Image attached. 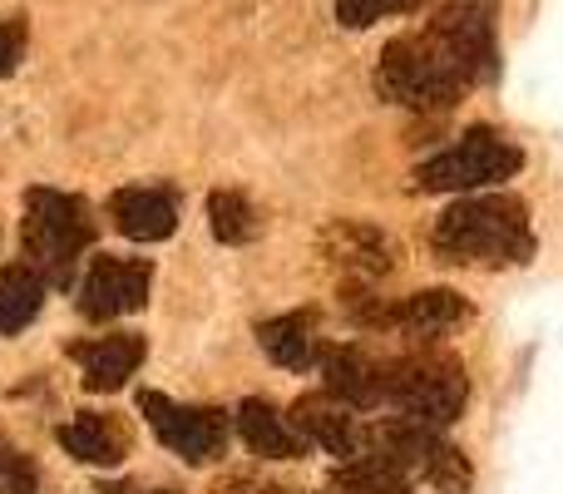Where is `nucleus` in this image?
I'll return each mask as SVG.
<instances>
[{"mask_svg": "<svg viewBox=\"0 0 563 494\" xmlns=\"http://www.w3.org/2000/svg\"><path fill=\"white\" fill-rule=\"evenodd\" d=\"M519 164H525V154H519L505 134H495V129H470L455 149H445V154L426 158V164L416 168V188L420 194H470V188L509 178Z\"/></svg>", "mask_w": 563, "mask_h": 494, "instance_id": "obj_5", "label": "nucleus"}, {"mask_svg": "<svg viewBox=\"0 0 563 494\" xmlns=\"http://www.w3.org/2000/svg\"><path fill=\"white\" fill-rule=\"evenodd\" d=\"M208 228H213L218 243H253L257 238V213L253 204H247L238 188H218V194H208Z\"/></svg>", "mask_w": 563, "mask_h": 494, "instance_id": "obj_21", "label": "nucleus"}, {"mask_svg": "<svg viewBox=\"0 0 563 494\" xmlns=\"http://www.w3.org/2000/svg\"><path fill=\"white\" fill-rule=\"evenodd\" d=\"M148 287H154V267L139 257H95L79 282V311L89 321H109L124 317V311H139L148 301Z\"/></svg>", "mask_w": 563, "mask_h": 494, "instance_id": "obj_8", "label": "nucleus"}, {"mask_svg": "<svg viewBox=\"0 0 563 494\" xmlns=\"http://www.w3.org/2000/svg\"><path fill=\"white\" fill-rule=\"evenodd\" d=\"M95 494H178V490H134V485H99Z\"/></svg>", "mask_w": 563, "mask_h": 494, "instance_id": "obj_25", "label": "nucleus"}, {"mask_svg": "<svg viewBox=\"0 0 563 494\" xmlns=\"http://www.w3.org/2000/svg\"><path fill=\"white\" fill-rule=\"evenodd\" d=\"M321 252H327L341 272L366 277V282L386 277V272L396 267V248H390V238L371 223H351V218H341V223H331L327 233H321Z\"/></svg>", "mask_w": 563, "mask_h": 494, "instance_id": "obj_11", "label": "nucleus"}, {"mask_svg": "<svg viewBox=\"0 0 563 494\" xmlns=\"http://www.w3.org/2000/svg\"><path fill=\"white\" fill-rule=\"evenodd\" d=\"M20 238H25V257L65 287L69 272H75V257H85L95 248V213H89V204L79 194L30 188Z\"/></svg>", "mask_w": 563, "mask_h": 494, "instance_id": "obj_3", "label": "nucleus"}, {"mask_svg": "<svg viewBox=\"0 0 563 494\" xmlns=\"http://www.w3.org/2000/svg\"><path fill=\"white\" fill-rule=\"evenodd\" d=\"M321 371H327V396L341 400L346 410H376L386 400V366L356 347H327L321 351Z\"/></svg>", "mask_w": 563, "mask_h": 494, "instance_id": "obj_10", "label": "nucleus"}, {"mask_svg": "<svg viewBox=\"0 0 563 494\" xmlns=\"http://www.w3.org/2000/svg\"><path fill=\"white\" fill-rule=\"evenodd\" d=\"M257 341L263 351L287 371H307L311 361H321L317 347V317L311 311H287V317H273L257 327Z\"/></svg>", "mask_w": 563, "mask_h": 494, "instance_id": "obj_17", "label": "nucleus"}, {"mask_svg": "<svg viewBox=\"0 0 563 494\" xmlns=\"http://www.w3.org/2000/svg\"><path fill=\"white\" fill-rule=\"evenodd\" d=\"M416 0H336V20L351 30H366L376 25V20L386 15H400V10H410Z\"/></svg>", "mask_w": 563, "mask_h": 494, "instance_id": "obj_23", "label": "nucleus"}, {"mask_svg": "<svg viewBox=\"0 0 563 494\" xmlns=\"http://www.w3.org/2000/svg\"><path fill=\"white\" fill-rule=\"evenodd\" d=\"M59 446H65L79 465L109 470L129 455V426H124V416H114V410H79L75 420L59 426Z\"/></svg>", "mask_w": 563, "mask_h": 494, "instance_id": "obj_13", "label": "nucleus"}, {"mask_svg": "<svg viewBox=\"0 0 563 494\" xmlns=\"http://www.w3.org/2000/svg\"><path fill=\"white\" fill-rule=\"evenodd\" d=\"M263 494H291V490H263Z\"/></svg>", "mask_w": 563, "mask_h": 494, "instance_id": "obj_26", "label": "nucleus"}, {"mask_svg": "<svg viewBox=\"0 0 563 494\" xmlns=\"http://www.w3.org/2000/svg\"><path fill=\"white\" fill-rule=\"evenodd\" d=\"M69 356H75L79 371H85V376H79L85 381V391H95V396H114V391L139 371V361H144V337L114 331V337L75 341Z\"/></svg>", "mask_w": 563, "mask_h": 494, "instance_id": "obj_9", "label": "nucleus"}, {"mask_svg": "<svg viewBox=\"0 0 563 494\" xmlns=\"http://www.w3.org/2000/svg\"><path fill=\"white\" fill-rule=\"evenodd\" d=\"M376 440L386 446V460L426 470V480L440 494H470V460L440 430L416 426V420H390V426L376 430Z\"/></svg>", "mask_w": 563, "mask_h": 494, "instance_id": "obj_7", "label": "nucleus"}, {"mask_svg": "<svg viewBox=\"0 0 563 494\" xmlns=\"http://www.w3.org/2000/svg\"><path fill=\"white\" fill-rule=\"evenodd\" d=\"M109 218L134 243H164L178 228V194L174 188H119L109 198Z\"/></svg>", "mask_w": 563, "mask_h": 494, "instance_id": "obj_12", "label": "nucleus"}, {"mask_svg": "<svg viewBox=\"0 0 563 494\" xmlns=\"http://www.w3.org/2000/svg\"><path fill=\"white\" fill-rule=\"evenodd\" d=\"M238 436H243L247 450L263 460H297L301 455V436L291 430V420L257 396L238 406Z\"/></svg>", "mask_w": 563, "mask_h": 494, "instance_id": "obj_16", "label": "nucleus"}, {"mask_svg": "<svg viewBox=\"0 0 563 494\" xmlns=\"http://www.w3.org/2000/svg\"><path fill=\"white\" fill-rule=\"evenodd\" d=\"M20 55H25V20H0V75H15Z\"/></svg>", "mask_w": 563, "mask_h": 494, "instance_id": "obj_24", "label": "nucleus"}, {"mask_svg": "<svg viewBox=\"0 0 563 494\" xmlns=\"http://www.w3.org/2000/svg\"><path fill=\"white\" fill-rule=\"evenodd\" d=\"M386 400L400 410V420H416V426H450V420L465 416L470 400V381L465 366L455 356H406L386 366Z\"/></svg>", "mask_w": 563, "mask_h": 494, "instance_id": "obj_4", "label": "nucleus"}, {"mask_svg": "<svg viewBox=\"0 0 563 494\" xmlns=\"http://www.w3.org/2000/svg\"><path fill=\"white\" fill-rule=\"evenodd\" d=\"M139 410L154 426V436L174 450L184 465H208L228 450V410L218 406H184V400H168L158 391H139Z\"/></svg>", "mask_w": 563, "mask_h": 494, "instance_id": "obj_6", "label": "nucleus"}, {"mask_svg": "<svg viewBox=\"0 0 563 494\" xmlns=\"http://www.w3.org/2000/svg\"><path fill=\"white\" fill-rule=\"evenodd\" d=\"M40 307H45V277L35 267H25V262L0 267V331L5 337L25 331L40 317Z\"/></svg>", "mask_w": 563, "mask_h": 494, "instance_id": "obj_19", "label": "nucleus"}, {"mask_svg": "<svg viewBox=\"0 0 563 494\" xmlns=\"http://www.w3.org/2000/svg\"><path fill=\"white\" fill-rule=\"evenodd\" d=\"M435 252L470 267H519L534 257L529 208L515 194H475L445 208L435 223Z\"/></svg>", "mask_w": 563, "mask_h": 494, "instance_id": "obj_1", "label": "nucleus"}, {"mask_svg": "<svg viewBox=\"0 0 563 494\" xmlns=\"http://www.w3.org/2000/svg\"><path fill=\"white\" fill-rule=\"evenodd\" d=\"M40 490V470L15 440L0 436V494H35Z\"/></svg>", "mask_w": 563, "mask_h": 494, "instance_id": "obj_22", "label": "nucleus"}, {"mask_svg": "<svg viewBox=\"0 0 563 494\" xmlns=\"http://www.w3.org/2000/svg\"><path fill=\"white\" fill-rule=\"evenodd\" d=\"M465 69L450 55V45L426 30V35H400L380 50V69H376V89L390 105H410V109H450L465 89Z\"/></svg>", "mask_w": 563, "mask_h": 494, "instance_id": "obj_2", "label": "nucleus"}, {"mask_svg": "<svg viewBox=\"0 0 563 494\" xmlns=\"http://www.w3.org/2000/svg\"><path fill=\"white\" fill-rule=\"evenodd\" d=\"M291 430H297L301 440H317L327 455H356V426H351L346 406L331 396H301L297 406H291Z\"/></svg>", "mask_w": 563, "mask_h": 494, "instance_id": "obj_15", "label": "nucleus"}, {"mask_svg": "<svg viewBox=\"0 0 563 494\" xmlns=\"http://www.w3.org/2000/svg\"><path fill=\"white\" fill-rule=\"evenodd\" d=\"M430 30H435V35L450 45V55L460 59L465 79H489V75H495V30H489L485 10H475V6L445 10V15H440Z\"/></svg>", "mask_w": 563, "mask_h": 494, "instance_id": "obj_14", "label": "nucleus"}, {"mask_svg": "<svg viewBox=\"0 0 563 494\" xmlns=\"http://www.w3.org/2000/svg\"><path fill=\"white\" fill-rule=\"evenodd\" d=\"M327 494H331V490H327Z\"/></svg>", "mask_w": 563, "mask_h": 494, "instance_id": "obj_27", "label": "nucleus"}, {"mask_svg": "<svg viewBox=\"0 0 563 494\" xmlns=\"http://www.w3.org/2000/svg\"><path fill=\"white\" fill-rule=\"evenodd\" d=\"M336 490L341 494H410V480L400 475L396 460L366 455V460H346L336 470Z\"/></svg>", "mask_w": 563, "mask_h": 494, "instance_id": "obj_20", "label": "nucleus"}, {"mask_svg": "<svg viewBox=\"0 0 563 494\" xmlns=\"http://www.w3.org/2000/svg\"><path fill=\"white\" fill-rule=\"evenodd\" d=\"M470 317V301L450 287H430V292H416L406 297L400 307H390V327H406L416 337H440V331L460 327Z\"/></svg>", "mask_w": 563, "mask_h": 494, "instance_id": "obj_18", "label": "nucleus"}]
</instances>
